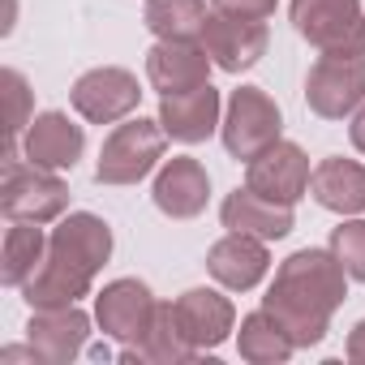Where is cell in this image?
<instances>
[{"label":"cell","instance_id":"cell-14","mask_svg":"<svg viewBox=\"0 0 365 365\" xmlns=\"http://www.w3.org/2000/svg\"><path fill=\"white\" fill-rule=\"evenodd\" d=\"M172 314H176L180 335H185L198 352L220 348L232 335V322H237L232 301L224 292H215V288H190V292H180L172 301Z\"/></svg>","mask_w":365,"mask_h":365},{"label":"cell","instance_id":"cell-9","mask_svg":"<svg viewBox=\"0 0 365 365\" xmlns=\"http://www.w3.org/2000/svg\"><path fill=\"white\" fill-rule=\"evenodd\" d=\"M155 309H159V301L142 279H112L95 297V322L116 344H138L146 335Z\"/></svg>","mask_w":365,"mask_h":365},{"label":"cell","instance_id":"cell-16","mask_svg":"<svg viewBox=\"0 0 365 365\" xmlns=\"http://www.w3.org/2000/svg\"><path fill=\"white\" fill-rule=\"evenodd\" d=\"M211 56L202 43H172V39H159L150 52H146V82L159 91V95H180V91H194V86H207L211 82Z\"/></svg>","mask_w":365,"mask_h":365},{"label":"cell","instance_id":"cell-19","mask_svg":"<svg viewBox=\"0 0 365 365\" xmlns=\"http://www.w3.org/2000/svg\"><path fill=\"white\" fill-rule=\"evenodd\" d=\"M220 220L228 232H245V237H258V241H284L292 232V207L288 202H275L258 190H232L220 207Z\"/></svg>","mask_w":365,"mask_h":365},{"label":"cell","instance_id":"cell-29","mask_svg":"<svg viewBox=\"0 0 365 365\" xmlns=\"http://www.w3.org/2000/svg\"><path fill=\"white\" fill-rule=\"evenodd\" d=\"M348 361H356V365H365V318L352 327V335H348Z\"/></svg>","mask_w":365,"mask_h":365},{"label":"cell","instance_id":"cell-18","mask_svg":"<svg viewBox=\"0 0 365 365\" xmlns=\"http://www.w3.org/2000/svg\"><path fill=\"white\" fill-rule=\"evenodd\" d=\"M82 150H86V133L65 112H43L22 133V155L31 163H39V168H52V172L73 168L82 159Z\"/></svg>","mask_w":365,"mask_h":365},{"label":"cell","instance_id":"cell-2","mask_svg":"<svg viewBox=\"0 0 365 365\" xmlns=\"http://www.w3.org/2000/svg\"><path fill=\"white\" fill-rule=\"evenodd\" d=\"M108 258H112V228L99 215H91V211L61 215V224L48 237V258L22 284L26 305L31 309L78 305L91 292L95 275L108 267Z\"/></svg>","mask_w":365,"mask_h":365},{"label":"cell","instance_id":"cell-3","mask_svg":"<svg viewBox=\"0 0 365 365\" xmlns=\"http://www.w3.org/2000/svg\"><path fill=\"white\" fill-rule=\"evenodd\" d=\"M0 211L9 220H26V224H56L69 211V185L52 168H39L22 155H5Z\"/></svg>","mask_w":365,"mask_h":365},{"label":"cell","instance_id":"cell-15","mask_svg":"<svg viewBox=\"0 0 365 365\" xmlns=\"http://www.w3.org/2000/svg\"><path fill=\"white\" fill-rule=\"evenodd\" d=\"M220 112H224V99H220V91L211 82L159 99V125H163V133L176 138V142H185V146L207 142L220 129Z\"/></svg>","mask_w":365,"mask_h":365},{"label":"cell","instance_id":"cell-6","mask_svg":"<svg viewBox=\"0 0 365 365\" xmlns=\"http://www.w3.org/2000/svg\"><path fill=\"white\" fill-rule=\"evenodd\" d=\"M284 133V116L275 108V99L258 86H241L228 95V108H224V120H220V138H224V150L232 159H258L267 146H275Z\"/></svg>","mask_w":365,"mask_h":365},{"label":"cell","instance_id":"cell-24","mask_svg":"<svg viewBox=\"0 0 365 365\" xmlns=\"http://www.w3.org/2000/svg\"><path fill=\"white\" fill-rule=\"evenodd\" d=\"M237 344H241V356L254 361V365H279L292 356V335L284 331V322L271 314V309H254L241 318V331H237Z\"/></svg>","mask_w":365,"mask_h":365},{"label":"cell","instance_id":"cell-1","mask_svg":"<svg viewBox=\"0 0 365 365\" xmlns=\"http://www.w3.org/2000/svg\"><path fill=\"white\" fill-rule=\"evenodd\" d=\"M344 279L348 271L331 250H297L279 262L275 284L262 297V309H271L284 322L297 348H314L322 344V335L331 331V314L348 297Z\"/></svg>","mask_w":365,"mask_h":365},{"label":"cell","instance_id":"cell-5","mask_svg":"<svg viewBox=\"0 0 365 365\" xmlns=\"http://www.w3.org/2000/svg\"><path fill=\"white\" fill-rule=\"evenodd\" d=\"M163 125L159 120H146V116H133L125 125H116L99 150V163H95V180L99 185H138L142 176L155 172V163L163 159Z\"/></svg>","mask_w":365,"mask_h":365},{"label":"cell","instance_id":"cell-21","mask_svg":"<svg viewBox=\"0 0 365 365\" xmlns=\"http://www.w3.org/2000/svg\"><path fill=\"white\" fill-rule=\"evenodd\" d=\"M194 356H198V348L180 335L172 305H159L150 327H146V335L138 344L120 348V361H155V365H180V361H194Z\"/></svg>","mask_w":365,"mask_h":365},{"label":"cell","instance_id":"cell-7","mask_svg":"<svg viewBox=\"0 0 365 365\" xmlns=\"http://www.w3.org/2000/svg\"><path fill=\"white\" fill-rule=\"evenodd\" d=\"M305 103L322 120H344L365 103V56H318L305 73Z\"/></svg>","mask_w":365,"mask_h":365},{"label":"cell","instance_id":"cell-4","mask_svg":"<svg viewBox=\"0 0 365 365\" xmlns=\"http://www.w3.org/2000/svg\"><path fill=\"white\" fill-rule=\"evenodd\" d=\"M297 35L322 56H365V9L361 0H292Z\"/></svg>","mask_w":365,"mask_h":365},{"label":"cell","instance_id":"cell-23","mask_svg":"<svg viewBox=\"0 0 365 365\" xmlns=\"http://www.w3.org/2000/svg\"><path fill=\"white\" fill-rule=\"evenodd\" d=\"M146 31L172 43H202L207 31V0H146Z\"/></svg>","mask_w":365,"mask_h":365},{"label":"cell","instance_id":"cell-11","mask_svg":"<svg viewBox=\"0 0 365 365\" xmlns=\"http://www.w3.org/2000/svg\"><path fill=\"white\" fill-rule=\"evenodd\" d=\"M267 22L258 18H228V14H211L207 31H202V48L207 56L224 69V73H245L267 56Z\"/></svg>","mask_w":365,"mask_h":365},{"label":"cell","instance_id":"cell-26","mask_svg":"<svg viewBox=\"0 0 365 365\" xmlns=\"http://www.w3.org/2000/svg\"><path fill=\"white\" fill-rule=\"evenodd\" d=\"M331 254L344 262L348 279L365 284V220H348L331 232Z\"/></svg>","mask_w":365,"mask_h":365},{"label":"cell","instance_id":"cell-20","mask_svg":"<svg viewBox=\"0 0 365 365\" xmlns=\"http://www.w3.org/2000/svg\"><path fill=\"white\" fill-rule=\"evenodd\" d=\"M309 194L322 211L361 215L365 211V163L344 159V155L318 159V168L309 172Z\"/></svg>","mask_w":365,"mask_h":365},{"label":"cell","instance_id":"cell-27","mask_svg":"<svg viewBox=\"0 0 365 365\" xmlns=\"http://www.w3.org/2000/svg\"><path fill=\"white\" fill-rule=\"evenodd\" d=\"M215 14H228V18H258L267 22L275 14V0H211Z\"/></svg>","mask_w":365,"mask_h":365},{"label":"cell","instance_id":"cell-28","mask_svg":"<svg viewBox=\"0 0 365 365\" xmlns=\"http://www.w3.org/2000/svg\"><path fill=\"white\" fill-rule=\"evenodd\" d=\"M18 361H35V365H43L31 339H26V348H18V344H14V348H5V352H0V365H18Z\"/></svg>","mask_w":365,"mask_h":365},{"label":"cell","instance_id":"cell-30","mask_svg":"<svg viewBox=\"0 0 365 365\" xmlns=\"http://www.w3.org/2000/svg\"><path fill=\"white\" fill-rule=\"evenodd\" d=\"M348 138H352V146L365 155V103L352 112V125H348Z\"/></svg>","mask_w":365,"mask_h":365},{"label":"cell","instance_id":"cell-17","mask_svg":"<svg viewBox=\"0 0 365 365\" xmlns=\"http://www.w3.org/2000/svg\"><path fill=\"white\" fill-rule=\"evenodd\" d=\"M207 271L215 275V284H224L228 292H250L262 284V275L271 271V254L267 241L245 237V232H228L207 250Z\"/></svg>","mask_w":365,"mask_h":365},{"label":"cell","instance_id":"cell-10","mask_svg":"<svg viewBox=\"0 0 365 365\" xmlns=\"http://www.w3.org/2000/svg\"><path fill=\"white\" fill-rule=\"evenodd\" d=\"M309 172H314L309 155L297 142H275L258 159L245 163V185L258 190V194H267V198H275V202L297 207L305 198V190H309Z\"/></svg>","mask_w":365,"mask_h":365},{"label":"cell","instance_id":"cell-13","mask_svg":"<svg viewBox=\"0 0 365 365\" xmlns=\"http://www.w3.org/2000/svg\"><path fill=\"white\" fill-rule=\"evenodd\" d=\"M155 207L168 215V220H194L207 211V198H211V176L198 159L190 155H172L159 176H155V190H150Z\"/></svg>","mask_w":365,"mask_h":365},{"label":"cell","instance_id":"cell-8","mask_svg":"<svg viewBox=\"0 0 365 365\" xmlns=\"http://www.w3.org/2000/svg\"><path fill=\"white\" fill-rule=\"evenodd\" d=\"M69 99H73V112L82 120H91V125H116V120H125L138 108L142 91H138V78L129 69L99 65V69H86L73 82Z\"/></svg>","mask_w":365,"mask_h":365},{"label":"cell","instance_id":"cell-12","mask_svg":"<svg viewBox=\"0 0 365 365\" xmlns=\"http://www.w3.org/2000/svg\"><path fill=\"white\" fill-rule=\"evenodd\" d=\"M91 335V318L78 305H52V309H31L26 339L35 344L43 365H69Z\"/></svg>","mask_w":365,"mask_h":365},{"label":"cell","instance_id":"cell-22","mask_svg":"<svg viewBox=\"0 0 365 365\" xmlns=\"http://www.w3.org/2000/svg\"><path fill=\"white\" fill-rule=\"evenodd\" d=\"M48 258V237H43V224H26V220H9V232H5V245H0V279L9 288H22L39 262Z\"/></svg>","mask_w":365,"mask_h":365},{"label":"cell","instance_id":"cell-25","mask_svg":"<svg viewBox=\"0 0 365 365\" xmlns=\"http://www.w3.org/2000/svg\"><path fill=\"white\" fill-rule=\"evenodd\" d=\"M0 95H5V155H18V138L35 120V91L18 69L0 73Z\"/></svg>","mask_w":365,"mask_h":365}]
</instances>
